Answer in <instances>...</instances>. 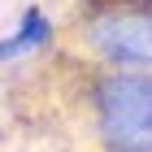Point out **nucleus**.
<instances>
[{
	"label": "nucleus",
	"mask_w": 152,
	"mask_h": 152,
	"mask_svg": "<svg viewBox=\"0 0 152 152\" xmlns=\"http://www.w3.org/2000/svg\"><path fill=\"white\" fill-rule=\"evenodd\" d=\"M100 4H130V9H152V0H100Z\"/></svg>",
	"instance_id": "obj_4"
},
{
	"label": "nucleus",
	"mask_w": 152,
	"mask_h": 152,
	"mask_svg": "<svg viewBox=\"0 0 152 152\" xmlns=\"http://www.w3.org/2000/svg\"><path fill=\"white\" fill-rule=\"evenodd\" d=\"M83 57L96 70L113 74H152V9L130 4H100L78 18L74 26Z\"/></svg>",
	"instance_id": "obj_2"
},
{
	"label": "nucleus",
	"mask_w": 152,
	"mask_h": 152,
	"mask_svg": "<svg viewBox=\"0 0 152 152\" xmlns=\"http://www.w3.org/2000/svg\"><path fill=\"white\" fill-rule=\"evenodd\" d=\"M83 104L100 152H152V74L91 70Z\"/></svg>",
	"instance_id": "obj_1"
},
{
	"label": "nucleus",
	"mask_w": 152,
	"mask_h": 152,
	"mask_svg": "<svg viewBox=\"0 0 152 152\" xmlns=\"http://www.w3.org/2000/svg\"><path fill=\"white\" fill-rule=\"evenodd\" d=\"M52 44H57V22L39 4H31V9H22L13 35L0 39V65H13V61H26V57H35V52H48Z\"/></svg>",
	"instance_id": "obj_3"
}]
</instances>
